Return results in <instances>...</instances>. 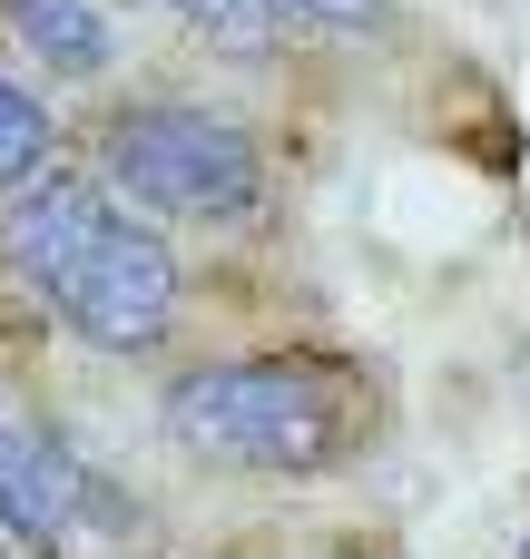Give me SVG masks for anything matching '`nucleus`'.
Instances as JSON below:
<instances>
[{
  "instance_id": "0eeeda50",
  "label": "nucleus",
  "mask_w": 530,
  "mask_h": 559,
  "mask_svg": "<svg viewBox=\"0 0 530 559\" xmlns=\"http://www.w3.org/2000/svg\"><path fill=\"white\" fill-rule=\"evenodd\" d=\"M187 29H207L216 49H236V59H256V49H275V29H285V10L275 0H167Z\"/></svg>"
},
{
  "instance_id": "1a4fd4ad",
  "label": "nucleus",
  "mask_w": 530,
  "mask_h": 559,
  "mask_svg": "<svg viewBox=\"0 0 530 559\" xmlns=\"http://www.w3.org/2000/svg\"><path fill=\"white\" fill-rule=\"evenodd\" d=\"M285 20H305V29H374L384 20V0H275Z\"/></svg>"
},
{
  "instance_id": "f03ea898",
  "label": "nucleus",
  "mask_w": 530,
  "mask_h": 559,
  "mask_svg": "<svg viewBox=\"0 0 530 559\" xmlns=\"http://www.w3.org/2000/svg\"><path fill=\"white\" fill-rule=\"evenodd\" d=\"M108 177L138 206H157V216H246L256 187H266L256 147L226 118H207V108H138V118H118L108 128Z\"/></svg>"
},
{
  "instance_id": "7ed1b4c3",
  "label": "nucleus",
  "mask_w": 530,
  "mask_h": 559,
  "mask_svg": "<svg viewBox=\"0 0 530 559\" xmlns=\"http://www.w3.org/2000/svg\"><path fill=\"white\" fill-rule=\"evenodd\" d=\"M59 314H69L89 344L138 354V344H157V334L177 324V255H167L148 226H108V236L89 246V265L69 275Z\"/></svg>"
},
{
  "instance_id": "39448f33",
  "label": "nucleus",
  "mask_w": 530,
  "mask_h": 559,
  "mask_svg": "<svg viewBox=\"0 0 530 559\" xmlns=\"http://www.w3.org/2000/svg\"><path fill=\"white\" fill-rule=\"evenodd\" d=\"M89 501H98V472H79L59 432L0 413V531L49 550V540H69V521H89Z\"/></svg>"
},
{
  "instance_id": "423d86ee",
  "label": "nucleus",
  "mask_w": 530,
  "mask_h": 559,
  "mask_svg": "<svg viewBox=\"0 0 530 559\" xmlns=\"http://www.w3.org/2000/svg\"><path fill=\"white\" fill-rule=\"evenodd\" d=\"M0 10H10L20 49L49 59L59 79H98V69H108V20H98V0H0Z\"/></svg>"
},
{
  "instance_id": "9d476101",
  "label": "nucleus",
  "mask_w": 530,
  "mask_h": 559,
  "mask_svg": "<svg viewBox=\"0 0 530 559\" xmlns=\"http://www.w3.org/2000/svg\"><path fill=\"white\" fill-rule=\"evenodd\" d=\"M521 559H530V540H521Z\"/></svg>"
},
{
  "instance_id": "20e7f679",
  "label": "nucleus",
  "mask_w": 530,
  "mask_h": 559,
  "mask_svg": "<svg viewBox=\"0 0 530 559\" xmlns=\"http://www.w3.org/2000/svg\"><path fill=\"white\" fill-rule=\"evenodd\" d=\"M108 226H118V216H108V197H98V187H79V177H39V187L0 216V265H10V285H20V295L59 305V295H69V275L89 265V246H98Z\"/></svg>"
},
{
  "instance_id": "f257e3e1",
  "label": "nucleus",
  "mask_w": 530,
  "mask_h": 559,
  "mask_svg": "<svg viewBox=\"0 0 530 559\" xmlns=\"http://www.w3.org/2000/svg\"><path fill=\"white\" fill-rule=\"evenodd\" d=\"M167 432L197 462H236V472H315L334 462V393L315 364H207L167 393Z\"/></svg>"
},
{
  "instance_id": "6e6552de",
  "label": "nucleus",
  "mask_w": 530,
  "mask_h": 559,
  "mask_svg": "<svg viewBox=\"0 0 530 559\" xmlns=\"http://www.w3.org/2000/svg\"><path fill=\"white\" fill-rule=\"evenodd\" d=\"M39 157H49V108L0 69V187H30Z\"/></svg>"
}]
</instances>
